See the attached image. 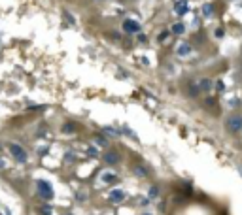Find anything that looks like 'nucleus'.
<instances>
[{
	"instance_id": "ddd939ff",
	"label": "nucleus",
	"mask_w": 242,
	"mask_h": 215,
	"mask_svg": "<svg viewBox=\"0 0 242 215\" xmlns=\"http://www.w3.org/2000/svg\"><path fill=\"white\" fill-rule=\"evenodd\" d=\"M189 92H191V96H197L199 95V87L195 83H189Z\"/></svg>"
},
{
	"instance_id": "6e6552de",
	"label": "nucleus",
	"mask_w": 242,
	"mask_h": 215,
	"mask_svg": "<svg viewBox=\"0 0 242 215\" xmlns=\"http://www.w3.org/2000/svg\"><path fill=\"white\" fill-rule=\"evenodd\" d=\"M176 53L180 55V57H187L191 53V45L189 44H180V45L176 47Z\"/></svg>"
},
{
	"instance_id": "a211bd4d",
	"label": "nucleus",
	"mask_w": 242,
	"mask_h": 215,
	"mask_svg": "<svg viewBox=\"0 0 242 215\" xmlns=\"http://www.w3.org/2000/svg\"><path fill=\"white\" fill-rule=\"evenodd\" d=\"M167 36H168V30H163V32L159 34V42H165V40H167Z\"/></svg>"
},
{
	"instance_id": "20e7f679",
	"label": "nucleus",
	"mask_w": 242,
	"mask_h": 215,
	"mask_svg": "<svg viewBox=\"0 0 242 215\" xmlns=\"http://www.w3.org/2000/svg\"><path fill=\"white\" fill-rule=\"evenodd\" d=\"M123 30L125 32H138L140 30V25L136 23V21H132V19H127L125 23H123Z\"/></svg>"
},
{
	"instance_id": "f8f14e48",
	"label": "nucleus",
	"mask_w": 242,
	"mask_h": 215,
	"mask_svg": "<svg viewBox=\"0 0 242 215\" xmlns=\"http://www.w3.org/2000/svg\"><path fill=\"white\" fill-rule=\"evenodd\" d=\"M74 130H76V125H74V123H66L65 126H62V132H66V134L74 132Z\"/></svg>"
},
{
	"instance_id": "aec40b11",
	"label": "nucleus",
	"mask_w": 242,
	"mask_h": 215,
	"mask_svg": "<svg viewBox=\"0 0 242 215\" xmlns=\"http://www.w3.org/2000/svg\"><path fill=\"white\" fill-rule=\"evenodd\" d=\"M113 179H116V177H113V176H110V174H106V176H104V181H106V183L113 181Z\"/></svg>"
},
{
	"instance_id": "0eeeda50",
	"label": "nucleus",
	"mask_w": 242,
	"mask_h": 215,
	"mask_svg": "<svg viewBox=\"0 0 242 215\" xmlns=\"http://www.w3.org/2000/svg\"><path fill=\"white\" fill-rule=\"evenodd\" d=\"M104 160H106V164H117L119 162V155L116 151H110V153L104 155Z\"/></svg>"
},
{
	"instance_id": "39448f33",
	"label": "nucleus",
	"mask_w": 242,
	"mask_h": 215,
	"mask_svg": "<svg viewBox=\"0 0 242 215\" xmlns=\"http://www.w3.org/2000/svg\"><path fill=\"white\" fill-rule=\"evenodd\" d=\"M174 11L178 13V15H186V13L189 11V8H187V2H186V0H178V2H176V6H174Z\"/></svg>"
},
{
	"instance_id": "9d476101",
	"label": "nucleus",
	"mask_w": 242,
	"mask_h": 215,
	"mask_svg": "<svg viewBox=\"0 0 242 215\" xmlns=\"http://www.w3.org/2000/svg\"><path fill=\"white\" fill-rule=\"evenodd\" d=\"M134 174L140 176V177H144V176H148V170L144 166H134Z\"/></svg>"
},
{
	"instance_id": "423d86ee",
	"label": "nucleus",
	"mask_w": 242,
	"mask_h": 215,
	"mask_svg": "<svg viewBox=\"0 0 242 215\" xmlns=\"http://www.w3.org/2000/svg\"><path fill=\"white\" fill-rule=\"evenodd\" d=\"M110 200H112V202H121V200H125V192L119 191V189H113L110 192Z\"/></svg>"
},
{
	"instance_id": "4be33fe9",
	"label": "nucleus",
	"mask_w": 242,
	"mask_h": 215,
	"mask_svg": "<svg viewBox=\"0 0 242 215\" xmlns=\"http://www.w3.org/2000/svg\"><path fill=\"white\" fill-rule=\"evenodd\" d=\"M138 40H140V42H142V44H144V42H146V40H148V38H146V34H140V36H138Z\"/></svg>"
},
{
	"instance_id": "6ab92c4d",
	"label": "nucleus",
	"mask_w": 242,
	"mask_h": 215,
	"mask_svg": "<svg viewBox=\"0 0 242 215\" xmlns=\"http://www.w3.org/2000/svg\"><path fill=\"white\" fill-rule=\"evenodd\" d=\"M87 155H89V157H97V149H95V147H89V149H87Z\"/></svg>"
},
{
	"instance_id": "5701e85b",
	"label": "nucleus",
	"mask_w": 242,
	"mask_h": 215,
	"mask_svg": "<svg viewBox=\"0 0 242 215\" xmlns=\"http://www.w3.org/2000/svg\"><path fill=\"white\" fill-rule=\"evenodd\" d=\"M216 36H218V38H221V36H223V30H221V28H218V30H216Z\"/></svg>"
},
{
	"instance_id": "dca6fc26",
	"label": "nucleus",
	"mask_w": 242,
	"mask_h": 215,
	"mask_svg": "<svg viewBox=\"0 0 242 215\" xmlns=\"http://www.w3.org/2000/svg\"><path fill=\"white\" fill-rule=\"evenodd\" d=\"M157 187H151V189H149V198H155V196H157Z\"/></svg>"
},
{
	"instance_id": "f257e3e1",
	"label": "nucleus",
	"mask_w": 242,
	"mask_h": 215,
	"mask_svg": "<svg viewBox=\"0 0 242 215\" xmlns=\"http://www.w3.org/2000/svg\"><path fill=\"white\" fill-rule=\"evenodd\" d=\"M36 187H38V195L44 198V200H51L53 198V189H51V185H49L47 181L40 179V181L36 183Z\"/></svg>"
},
{
	"instance_id": "b1692460",
	"label": "nucleus",
	"mask_w": 242,
	"mask_h": 215,
	"mask_svg": "<svg viewBox=\"0 0 242 215\" xmlns=\"http://www.w3.org/2000/svg\"><path fill=\"white\" fill-rule=\"evenodd\" d=\"M2 166H4V160H2V159H0V168H2Z\"/></svg>"
},
{
	"instance_id": "f03ea898",
	"label": "nucleus",
	"mask_w": 242,
	"mask_h": 215,
	"mask_svg": "<svg viewBox=\"0 0 242 215\" xmlns=\"http://www.w3.org/2000/svg\"><path fill=\"white\" fill-rule=\"evenodd\" d=\"M10 153H11V157L15 159L17 162H27V151L21 145H17V143H10Z\"/></svg>"
},
{
	"instance_id": "1a4fd4ad",
	"label": "nucleus",
	"mask_w": 242,
	"mask_h": 215,
	"mask_svg": "<svg viewBox=\"0 0 242 215\" xmlns=\"http://www.w3.org/2000/svg\"><path fill=\"white\" fill-rule=\"evenodd\" d=\"M210 89H212V81H210V79H201L199 91H210Z\"/></svg>"
},
{
	"instance_id": "2eb2a0df",
	"label": "nucleus",
	"mask_w": 242,
	"mask_h": 215,
	"mask_svg": "<svg viewBox=\"0 0 242 215\" xmlns=\"http://www.w3.org/2000/svg\"><path fill=\"white\" fill-rule=\"evenodd\" d=\"M202 11H204V15H212V6H210V4H204Z\"/></svg>"
},
{
	"instance_id": "9b49d317",
	"label": "nucleus",
	"mask_w": 242,
	"mask_h": 215,
	"mask_svg": "<svg viewBox=\"0 0 242 215\" xmlns=\"http://www.w3.org/2000/svg\"><path fill=\"white\" fill-rule=\"evenodd\" d=\"M183 30H186V26H183L182 23H178V25L172 26V32H174V34H183Z\"/></svg>"
},
{
	"instance_id": "f3484780",
	"label": "nucleus",
	"mask_w": 242,
	"mask_h": 215,
	"mask_svg": "<svg viewBox=\"0 0 242 215\" xmlns=\"http://www.w3.org/2000/svg\"><path fill=\"white\" fill-rule=\"evenodd\" d=\"M95 142L98 143V145H106V143H108V140H106V138H100V136H98V138H97Z\"/></svg>"
},
{
	"instance_id": "412c9836",
	"label": "nucleus",
	"mask_w": 242,
	"mask_h": 215,
	"mask_svg": "<svg viewBox=\"0 0 242 215\" xmlns=\"http://www.w3.org/2000/svg\"><path fill=\"white\" fill-rule=\"evenodd\" d=\"M65 15H66V19H68V23H76V21H74V17H72V15H70V13H68V11H65Z\"/></svg>"
},
{
	"instance_id": "7ed1b4c3",
	"label": "nucleus",
	"mask_w": 242,
	"mask_h": 215,
	"mask_svg": "<svg viewBox=\"0 0 242 215\" xmlns=\"http://www.w3.org/2000/svg\"><path fill=\"white\" fill-rule=\"evenodd\" d=\"M225 126L229 128L231 132H238L242 130V115H229L225 121Z\"/></svg>"
},
{
	"instance_id": "393cba45",
	"label": "nucleus",
	"mask_w": 242,
	"mask_h": 215,
	"mask_svg": "<svg viewBox=\"0 0 242 215\" xmlns=\"http://www.w3.org/2000/svg\"><path fill=\"white\" fill-rule=\"evenodd\" d=\"M238 170H240V176H242V166H240V168H238Z\"/></svg>"
},
{
	"instance_id": "4468645a",
	"label": "nucleus",
	"mask_w": 242,
	"mask_h": 215,
	"mask_svg": "<svg viewBox=\"0 0 242 215\" xmlns=\"http://www.w3.org/2000/svg\"><path fill=\"white\" fill-rule=\"evenodd\" d=\"M104 132H106V134H110V136H117V134H119V132L116 130V128H110V126H106V128H104Z\"/></svg>"
}]
</instances>
